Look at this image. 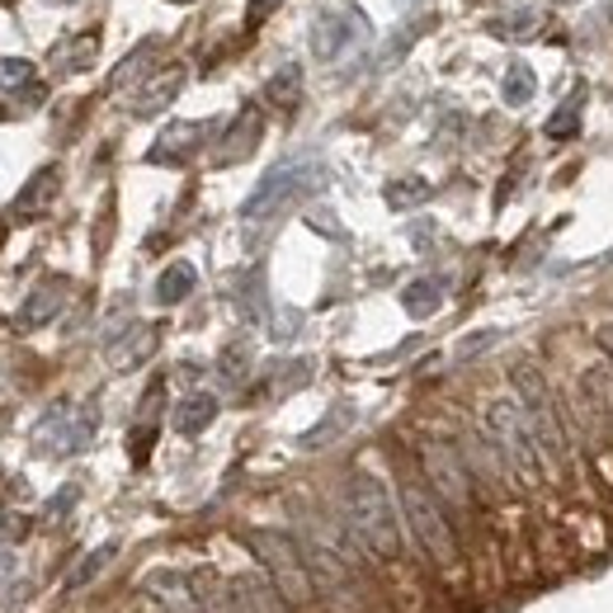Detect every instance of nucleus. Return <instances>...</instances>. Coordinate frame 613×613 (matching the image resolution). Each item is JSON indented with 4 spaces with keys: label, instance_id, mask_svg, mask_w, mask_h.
Returning <instances> with one entry per match:
<instances>
[{
    "label": "nucleus",
    "instance_id": "obj_8",
    "mask_svg": "<svg viewBox=\"0 0 613 613\" xmlns=\"http://www.w3.org/2000/svg\"><path fill=\"white\" fill-rule=\"evenodd\" d=\"M363 43H368V20L359 10H326L311 24V52L326 66L355 57V52H363Z\"/></svg>",
    "mask_w": 613,
    "mask_h": 613
},
{
    "label": "nucleus",
    "instance_id": "obj_20",
    "mask_svg": "<svg viewBox=\"0 0 613 613\" xmlns=\"http://www.w3.org/2000/svg\"><path fill=\"white\" fill-rule=\"evenodd\" d=\"M194 284H199V274H194V265L189 260H175V265L156 278V303L161 307H175V303H184L189 293H194Z\"/></svg>",
    "mask_w": 613,
    "mask_h": 613
},
{
    "label": "nucleus",
    "instance_id": "obj_33",
    "mask_svg": "<svg viewBox=\"0 0 613 613\" xmlns=\"http://www.w3.org/2000/svg\"><path fill=\"white\" fill-rule=\"evenodd\" d=\"M557 6H575V0H557Z\"/></svg>",
    "mask_w": 613,
    "mask_h": 613
},
{
    "label": "nucleus",
    "instance_id": "obj_26",
    "mask_svg": "<svg viewBox=\"0 0 613 613\" xmlns=\"http://www.w3.org/2000/svg\"><path fill=\"white\" fill-rule=\"evenodd\" d=\"M575 123H581V95H571L562 109L548 118V137L552 142H567V137H575Z\"/></svg>",
    "mask_w": 613,
    "mask_h": 613
},
{
    "label": "nucleus",
    "instance_id": "obj_18",
    "mask_svg": "<svg viewBox=\"0 0 613 613\" xmlns=\"http://www.w3.org/2000/svg\"><path fill=\"white\" fill-rule=\"evenodd\" d=\"M156 349V330L151 326H133L128 336H118V340H109V363L114 368H137L147 355Z\"/></svg>",
    "mask_w": 613,
    "mask_h": 613
},
{
    "label": "nucleus",
    "instance_id": "obj_12",
    "mask_svg": "<svg viewBox=\"0 0 613 613\" xmlns=\"http://www.w3.org/2000/svg\"><path fill=\"white\" fill-rule=\"evenodd\" d=\"M260 133H265V118H260V109H245L236 114V123L226 128V137H222V147H218V166H236V161H245V156L255 151V142H260Z\"/></svg>",
    "mask_w": 613,
    "mask_h": 613
},
{
    "label": "nucleus",
    "instance_id": "obj_7",
    "mask_svg": "<svg viewBox=\"0 0 613 613\" xmlns=\"http://www.w3.org/2000/svg\"><path fill=\"white\" fill-rule=\"evenodd\" d=\"M317 189H326V166L317 161V156H293V161H278L265 180L255 184V194L245 199L241 218L245 222H265L274 213H284L288 203L311 199Z\"/></svg>",
    "mask_w": 613,
    "mask_h": 613
},
{
    "label": "nucleus",
    "instance_id": "obj_13",
    "mask_svg": "<svg viewBox=\"0 0 613 613\" xmlns=\"http://www.w3.org/2000/svg\"><path fill=\"white\" fill-rule=\"evenodd\" d=\"M57 189H62V175H57V166H43L33 180L20 189V199H14V222H33V218H43L47 208H52V199H57Z\"/></svg>",
    "mask_w": 613,
    "mask_h": 613
},
{
    "label": "nucleus",
    "instance_id": "obj_35",
    "mask_svg": "<svg viewBox=\"0 0 613 613\" xmlns=\"http://www.w3.org/2000/svg\"><path fill=\"white\" fill-rule=\"evenodd\" d=\"M175 6H189V0H175Z\"/></svg>",
    "mask_w": 613,
    "mask_h": 613
},
{
    "label": "nucleus",
    "instance_id": "obj_29",
    "mask_svg": "<svg viewBox=\"0 0 613 613\" xmlns=\"http://www.w3.org/2000/svg\"><path fill=\"white\" fill-rule=\"evenodd\" d=\"M533 29H538V14L533 10H519V20L490 24V33H500V39H524V33H533Z\"/></svg>",
    "mask_w": 613,
    "mask_h": 613
},
{
    "label": "nucleus",
    "instance_id": "obj_16",
    "mask_svg": "<svg viewBox=\"0 0 613 613\" xmlns=\"http://www.w3.org/2000/svg\"><path fill=\"white\" fill-rule=\"evenodd\" d=\"M184 76H189V72H184L180 62H175V66H166V72H156V76L142 85V95L133 99V114H137V118H151V114H161L166 104H170L175 95L184 91Z\"/></svg>",
    "mask_w": 613,
    "mask_h": 613
},
{
    "label": "nucleus",
    "instance_id": "obj_32",
    "mask_svg": "<svg viewBox=\"0 0 613 613\" xmlns=\"http://www.w3.org/2000/svg\"><path fill=\"white\" fill-rule=\"evenodd\" d=\"M278 6V0H251V24H260V20H265V14Z\"/></svg>",
    "mask_w": 613,
    "mask_h": 613
},
{
    "label": "nucleus",
    "instance_id": "obj_5",
    "mask_svg": "<svg viewBox=\"0 0 613 613\" xmlns=\"http://www.w3.org/2000/svg\"><path fill=\"white\" fill-rule=\"evenodd\" d=\"M420 477L430 482V490L444 500V510L453 515V524H472V515L482 510V486L472 477L467 458L458 453V444L444 440H425L420 444Z\"/></svg>",
    "mask_w": 613,
    "mask_h": 613
},
{
    "label": "nucleus",
    "instance_id": "obj_21",
    "mask_svg": "<svg viewBox=\"0 0 613 613\" xmlns=\"http://www.w3.org/2000/svg\"><path fill=\"white\" fill-rule=\"evenodd\" d=\"M265 95L274 109H297V99H303V66H284V72H274L269 85H265Z\"/></svg>",
    "mask_w": 613,
    "mask_h": 613
},
{
    "label": "nucleus",
    "instance_id": "obj_24",
    "mask_svg": "<svg viewBox=\"0 0 613 613\" xmlns=\"http://www.w3.org/2000/svg\"><path fill=\"white\" fill-rule=\"evenodd\" d=\"M14 91H39L33 62H24V57H0V95H14Z\"/></svg>",
    "mask_w": 613,
    "mask_h": 613
},
{
    "label": "nucleus",
    "instance_id": "obj_36",
    "mask_svg": "<svg viewBox=\"0 0 613 613\" xmlns=\"http://www.w3.org/2000/svg\"><path fill=\"white\" fill-rule=\"evenodd\" d=\"M609 14H613V10H609Z\"/></svg>",
    "mask_w": 613,
    "mask_h": 613
},
{
    "label": "nucleus",
    "instance_id": "obj_14",
    "mask_svg": "<svg viewBox=\"0 0 613 613\" xmlns=\"http://www.w3.org/2000/svg\"><path fill=\"white\" fill-rule=\"evenodd\" d=\"M232 585H236V600H241L245 613H293V604L274 590V581L265 571H245V575H236Z\"/></svg>",
    "mask_w": 613,
    "mask_h": 613
},
{
    "label": "nucleus",
    "instance_id": "obj_22",
    "mask_svg": "<svg viewBox=\"0 0 613 613\" xmlns=\"http://www.w3.org/2000/svg\"><path fill=\"white\" fill-rule=\"evenodd\" d=\"M538 95V76H533V66L529 62H515L510 72H505V85H500V99L510 104V109H524Z\"/></svg>",
    "mask_w": 613,
    "mask_h": 613
},
{
    "label": "nucleus",
    "instance_id": "obj_9",
    "mask_svg": "<svg viewBox=\"0 0 613 613\" xmlns=\"http://www.w3.org/2000/svg\"><path fill=\"white\" fill-rule=\"evenodd\" d=\"M95 440V406H52L39 425V453L66 458Z\"/></svg>",
    "mask_w": 613,
    "mask_h": 613
},
{
    "label": "nucleus",
    "instance_id": "obj_34",
    "mask_svg": "<svg viewBox=\"0 0 613 613\" xmlns=\"http://www.w3.org/2000/svg\"><path fill=\"white\" fill-rule=\"evenodd\" d=\"M137 613H156V609H137Z\"/></svg>",
    "mask_w": 613,
    "mask_h": 613
},
{
    "label": "nucleus",
    "instance_id": "obj_2",
    "mask_svg": "<svg viewBox=\"0 0 613 613\" xmlns=\"http://www.w3.org/2000/svg\"><path fill=\"white\" fill-rule=\"evenodd\" d=\"M345 524L359 538L373 567H401L406 562V542H401V515L388 496V486L368 472H355L345 482Z\"/></svg>",
    "mask_w": 613,
    "mask_h": 613
},
{
    "label": "nucleus",
    "instance_id": "obj_31",
    "mask_svg": "<svg viewBox=\"0 0 613 613\" xmlns=\"http://www.w3.org/2000/svg\"><path fill=\"white\" fill-rule=\"evenodd\" d=\"M594 340H600V349H604L609 363H613V321H604L600 330H594Z\"/></svg>",
    "mask_w": 613,
    "mask_h": 613
},
{
    "label": "nucleus",
    "instance_id": "obj_6",
    "mask_svg": "<svg viewBox=\"0 0 613 613\" xmlns=\"http://www.w3.org/2000/svg\"><path fill=\"white\" fill-rule=\"evenodd\" d=\"M510 382H515V401L533 425L542 463H548V472H557L567 463V420H562V406H557V397H552V382L542 378V368H533V363H519L510 373Z\"/></svg>",
    "mask_w": 613,
    "mask_h": 613
},
{
    "label": "nucleus",
    "instance_id": "obj_28",
    "mask_svg": "<svg viewBox=\"0 0 613 613\" xmlns=\"http://www.w3.org/2000/svg\"><path fill=\"white\" fill-rule=\"evenodd\" d=\"M151 47H156V43H142V47H137V52H133V57H128V62H123V66H118V72H114V81H109V85H114V91H123V85H133L137 76H142V72H147V66H151Z\"/></svg>",
    "mask_w": 613,
    "mask_h": 613
},
{
    "label": "nucleus",
    "instance_id": "obj_10",
    "mask_svg": "<svg viewBox=\"0 0 613 613\" xmlns=\"http://www.w3.org/2000/svg\"><path fill=\"white\" fill-rule=\"evenodd\" d=\"M147 594L156 604H161V613H203L199 604V590H194V575H184V571H151L147 575Z\"/></svg>",
    "mask_w": 613,
    "mask_h": 613
},
{
    "label": "nucleus",
    "instance_id": "obj_19",
    "mask_svg": "<svg viewBox=\"0 0 613 613\" xmlns=\"http://www.w3.org/2000/svg\"><path fill=\"white\" fill-rule=\"evenodd\" d=\"M401 307H406L415 321L434 317V311L444 307V278H415V284H406L401 288Z\"/></svg>",
    "mask_w": 613,
    "mask_h": 613
},
{
    "label": "nucleus",
    "instance_id": "obj_4",
    "mask_svg": "<svg viewBox=\"0 0 613 613\" xmlns=\"http://www.w3.org/2000/svg\"><path fill=\"white\" fill-rule=\"evenodd\" d=\"M241 542L255 552V562L260 571L274 581V590L284 594V600L293 604V613H307V609H317V581H311V567H307V552H303V542H293L288 533H278V529H245Z\"/></svg>",
    "mask_w": 613,
    "mask_h": 613
},
{
    "label": "nucleus",
    "instance_id": "obj_30",
    "mask_svg": "<svg viewBox=\"0 0 613 613\" xmlns=\"http://www.w3.org/2000/svg\"><path fill=\"white\" fill-rule=\"evenodd\" d=\"M14 571H20V557H14L10 548H0V585H10Z\"/></svg>",
    "mask_w": 613,
    "mask_h": 613
},
{
    "label": "nucleus",
    "instance_id": "obj_11",
    "mask_svg": "<svg viewBox=\"0 0 613 613\" xmlns=\"http://www.w3.org/2000/svg\"><path fill=\"white\" fill-rule=\"evenodd\" d=\"M62 307H66V278H43L20 307V317H14V330H43L52 317H62Z\"/></svg>",
    "mask_w": 613,
    "mask_h": 613
},
{
    "label": "nucleus",
    "instance_id": "obj_23",
    "mask_svg": "<svg viewBox=\"0 0 613 613\" xmlns=\"http://www.w3.org/2000/svg\"><path fill=\"white\" fill-rule=\"evenodd\" d=\"M99 52V33H81V39H66L57 47V72H85Z\"/></svg>",
    "mask_w": 613,
    "mask_h": 613
},
{
    "label": "nucleus",
    "instance_id": "obj_27",
    "mask_svg": "<svg viewBox=\"0 0 613 613\" xmlns=\"http://www.w3.org/2000/svg\"><path fill=\"white\" fill-rule=\"evenodd\" d=\"M109 557H114V542H104V548H95V552L85 557V562L72 571V581H66V590H81L85 581H91V575H99L104 567H109Z\"/></svg>",
    "mask_w": 613,
    "mask_h": 613
},
{
    "label": "nucleus",
    "instance_id": "obj_15",
    "mask_svg": "<svg viewBox=\"0 0 613 613\" xmlns=\"http://www.w3.org/2000/svg\"><path fill=\"white\" fill-rule=\"evenodd\" d=\"M203 137H208V123H170V128L161 133V142L151 147V161L180 166V161H189V156L203 147Z\"/></svg>",
    "mask_w": 613,
    "mask_h": 613
},
{
    "label": "nucleus",
    "instance_id": "obj_3",
    "mask_svg": "<svg viewBox=\"0 0 613 613\" xmlns=\"http://www.w3.org/2000/svg\"><path fill=\"white\" fill-rule=\"evenodd\" d=\"M482 434H486L490 444H496V453L505 458V467H510L515 486L538 490L542 482L552 477L548 463H542V448L533 440L529 415H524V406H519L515 397H496V401H490L486 415H482Z\"/></svg>",
    "mask_w": 613,
    "mask_h": 613
},
{
    "label": "nucleus",
    "instance_id": "obj_25",
    "mask_svg": "<svg viewBox=\"0 0 613 613\" xmlns=\"http://www.w3.org/2000/svg\"><path fill=\"white\" fill-rule=\"evenodd\" d=\"M425 199H430V184L420 180V175H406V180L388 184V203L392 208H415V203H425Z\"/></svg>",
    "mask_w": 613,
    "mask_h": 613
},
{
    "label": "nucleus",
    "instance_id": "obj_1",
    "mask_svg": "<svg viewBox=\"0 0 613 613\" xmlns=\"http://www.w3.org/2000/svg\"><path fill=\"white\" fill-rule=\"evenodd\" d=\"M401 519L415 538V548L425 552V562L434 567L444 585L463 590V533L453 515L444 510V500L430 490V482L420 472H401Z\"/></svg>",
    "mask_w": 613,
    "mask_h": 613
},
{
    "label": "nucleus",
    "instance_id": "obj_17",
    "mask_svg": "<svg viewBox=\"0 0 613 613\" xmlns=\"http://www.w3.org/2000/svg\"><path fill=\"white\" fill-rule=\"evenodd\" d=\"M218 420V397L213 392H189L180 406H175V430L180 434H203Z\"/></svg>",
    "mask_w": 613,
    "mask_h": 613
}]
</instances>
